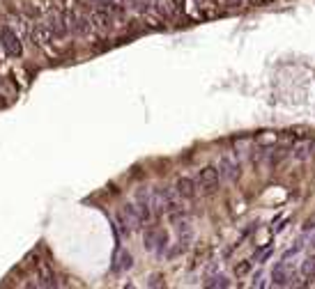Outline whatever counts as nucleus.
I'll return each instance as SVG.
<instances>
[{"instance_id": "f257e3e1", "label": "nucleus", "mask_w": 315, "mask_h": 289, "mask_svg": "<svg viewBox=\"0 0 315 289\" xmlns=\"http://www.w3.org/2000/svg\"><path fill=\"white\" fill-rule=\"evenodd\" d=\"M196 182H198V186H200V191H205V193H214L223 179H221V172H219L216 165H205L202 170H198Z\"/></svg>"}, {"instance_id": "f03ea898", "label": "nucleus", "mask_w": 315, "mask_h": 289, "mask_svg": "<svg viewBox=\"0 0 315 289\" xmlns=\"http://www.w3.org/2000/svg\"><path fill=\"white\" fill-rule=\"evenodd\" d=\"M219 172H221V179L223 182H228V184H232V182H237L239 177H242V163H239L232 154H226V156H221V161H219Z\"/></svg>"}, {"instance_id": "7ed1b4c3", "label": "nucleus", "mask_w": 315, "mask_h": 289, "mask_svg": "<svg viewBox=\"0 0 315 289\" xmlns=\"http://www.w3.org/2000/svg\"><path fill=\"white\" fill-rule=\"evenodd\" d=\"M0 46L5 48V53L9 55V58H18V55L23 53L21 39H18V35L9 28V25H2V28H0Z\"/></svg>"}, {"instance_id": "20e7f679", "label": "nucleus", "mask_w": 315, "mask_h": 289, "mask_svg": "<svg viewBox=\"0 0 315 289\" xmlns=\"http://www.w3.org/2000/svg\"><path fill=\"white\" fill-rule=\"evenodd\" d=\"M145 248L148 250H155L157 255H163L168 248V234L163 230H159V227L148 230L145 232Z\"/></svg>"}, {"instance_id": "39448f33", "label": "nucleus", "mask_w": 315, "mask_h": 289, "mask_svg": "<svg viewBox=\"0 0 315 289\" xmlns=\"http://www.w3.org/2000/svg\"><path fill=\"white\" fill-rule=\"evenodd\" d=\"M198 182L196 177H179L177 182H175V193L182 197V200H191V197H196L198 193Z\"/></svg>"}, {"instance_id": "423d86ee", "label": "nucleus", "mask_w": 315, "mask_h": 289, "mask_svg": "<svg viewBox=\"0 0 315 289\" xmlns=\"http://www.w3.org/2000/svg\"><path fill=\"white\" fill-rule=\"evenodd\" d=\"M290 283H292L290 266H288V262L283 260L281 264L274 266V271H272V285H274V287H290Z\"/></svg>"}, {"instance_id": "0eeeda50", "label": "nucleus", "mask_w": 315, "mask_h": 289, "mask_svg": "<svg viewBox=\"0 0 315 289\" xmlns=\"http://www.w3.org/2000/svg\"><path fill=\"white\" fill-rule=\"evenodd\" d=\"M292 156L297 161H309V159H315V140L311 138H304L302 142H297L292 147Z\"/></svg>"}, {"instance_id": "6e6552de", "label": "nucleus", "mask_w": 315, "mask_h": 289, "mask_svg": "<svg viewBox=\"0 0 315 289\" xmlns=\"http://www.w3.org/2000/svg\"><path fill=\"white\" fill-rule=\"evenodd\" d=\"M90 18H92L95 28H99V30H108V28H111V23H113V12H111L108 7H97V9H92Z\"/></svg>"}, {"instance_id": "1a4fd4ad", "label": "nucleus", "mask_w": 315, "mask_h": 289, "mask_svg": "<svg viewBox=\"0 0 315 289\" xmlns=\"http://www.w3.org/2000/svg\"><path fill=\"white\" fill-rule=\"evenodd\" d=\"M30 39H32V44H37V46H46L48 41H53L55 35H53V30L46 25H35V28L30 30Z\"/></svg>"}, {"instance_id": "9d476101", "label": "nucleus", "mask_w": 315, "mask_h": 289, "mask_svg": "<svg viewBox=\"0 0 315 289\" xmlns=\"http://www.w3.org/2000/svg\"><path fill=\"white\" fill-rule=\"evenodd\" d=\"M69 25H72V30L78 37H88L92 32V28H95L92 18H88V16H72L69 18Z\"/></svg>"}, {"instance_id": "9b49d317", "label": "nucleus", "mask_w": 315, "mask_h": 289, "mask_svg": "<svg viewBox=\"0 0 315 289\" xmlns=\"http://www.w3.org/2000/svg\"><path fill=\"white\" fill-rule=\"evenodd\" d=\"M131 266H134V257H131V253H129V250H118V255H115L113 271L125 273V271H129Z\"/></svg>"}, {"instance_id": "f8f14e48", "label": "nucleus", "mask_w": 315, "mask_h": 289, "mask_svg": "<svg viewBox=\"0 0 315 289\" xmlns=\"http://www.w3.org/2000/svg\"><path fill=\"white\" fill-rule=\"evenodd\" d=\"M48 28L53 30V35L55 37H65L67 35V30L72 28V25L67 23L65 18H62V14H53V16L48 18Z\"/></svg>"}, {"instance_id": "ddd939ff", "label": "nucleus", "mask_w": 315, "mask_h": 289, "mask_svg": "<svg viewBox=\"0 0 315 289\" xmlns=\"http://www.w3.org/2000/svg\"><path fill=\"white\" fill-rule=\"evenodd\" d=\"M55 276L53 271H48L44 264H39V271H37V280H35V287H55Z\"/></svg>"}, {"instance_id": "4468645a", "label": "nucleus", "mask_w": 315, "mask_h": 289, "mask_svg": "<svg viewBox=\"0 0 315 289\" xmlns=\"http://www.w3.org/2000/svg\"><path fill=\"white\" fill-rule=\"evenodd\" d=\"M205 287H209V289H226V287H230V280H228L226 276L216 273V276H209L207 280H205Z\"/></svg>"}, {"instance_id": "2eb2a0df", "label": "nucleus", "mask_w": 315, "mask_h": 289, "mask_svg": "<svg viewBox=\"0 0 315 289\" xmlns=\"http://www.w3.org/2000/svg\"><path fill=\"white\" fill-rule=\"evenodd\" d=\"M299 276H304L306 280H313L315 278V257H306L299 266Z\"/></svg>"}, {"instance_id": "dca6fc26", "label": "nucleus", "mask_w": 315, "mask_h": 289, "mask_svg": "<svg viewBox=\"0 0 315 289\" xmlns=\"http://www.w3.org/2000/svg\"><path fill=\"white\" fill-rule=\"evenodd\" d=\"M253 264H256V260H253V257H251V260H244V262H239V264L235 266V276H237V278L249 276V273L253 271Z\"/></svg>"}, {"instance_id": "f3484780", "label": "nucleus", "mask_w": 315, "mask_h": 289, "mask_svg": "<svg viewBox=\"0 0 315 289\" xmlns=\"http://www.w3.org/2000/svg\"><path fill=\"white\" fill-rule=\"evenodd\" d=\"M272 253H274V248L269 246L267 250H265V248H260V250H258L256 255H253V260L256 262H265V260H269V257H272Z\"/></svg>"}, {"instance_id": "a211bd4d", "label": "nucleus", "mask_w": 315, "mask_h": 289, "mask_svg": "<svg viewBox=\"0 0 315 289\" xmlns=\"http://www.w3.org/2000/svg\"><path fill=\"white\" fill-rule=\"evenodd\" d=\"M148 285H150V287H163V280H161V276H152Z\"/></svg>"}, {"instance_id": "6ab92c4d", "label": "nucleus", "mask_w": 315, "mask_h": 289, "mask_svg": "<svg viewBox=\"0 0 315 289\" xmlns=\"http://www.w3.org/2000/svg\"><path fill=\"white\" fill-rule=\"evenodd\" d=\"M262 285H267L265 276H262V273H256V283H253V287H262Z\"/></svg>"}, {"instance_id": "aec40b11", "label": "nucleus", "mask_w": 315, "mask_h": 289, "mask_svg": "<svg viewBox=\"0 0 315 289\" xmlns=\"http://www.w3.org/2000/svg\"><path fill=\"white\" fill-rule=\"evenodd\" d=\"M311 246H313V248H315V234H313V239H311Z\"/></svg>"}]
</instances>
